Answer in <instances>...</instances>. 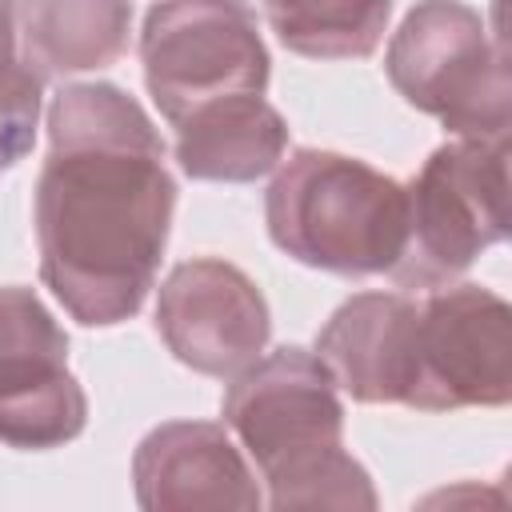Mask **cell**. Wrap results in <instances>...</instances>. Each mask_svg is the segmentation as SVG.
I'll list each match as a JSON object with an SVG mask.
<instances>
[{
	"label": "cell",
	"instance_id": "cell-1",
	"mask_svg": "<svg viewBox=\"0 0 512 512\" xmlns=\"http://www.w3.org/2000/svg\"><path fill=\"white\" fill-rule=\"evenodd\" d=\"M176 180L136 96L108 80L64 84L48 104V156L32 224L40 280L84 328L132 320L168 248Z\"/></svg>",
	"mask_w": 512,
	"mask_h": 512
},
{
	"label": "cell",
	"instance_id": "cell-2",
	"mask_svg": "<svg viewBox=\"0 0 512 512\" xmlns=\"http://www.w3.org/2000/svg\"><path fill=\"white\" fill-rule=\"evenodd\" d=\"M316 356L360 404L504 408L512 396V308L480 284H444L424 296L356 292L316 332Z\"/></svg>",
	"mask_w": 512,
	"mask_h": 512
},
{
	"label": "cell",
	"instance_id": "cell-3",
	"mask_svg": "<svg viewBox=\"0 0 512 512\" xmlns=\"http://www.w3.org/2000/svg\"><path fill=\"white\" fill-rule=\"evenodd\" d=\"M220 412L268 484V508H376L368 468L344 448L336 380L316 352L284 344L256 356L232 376Z\"/></svg>",
	"mask_w": 512,
	"mask_h": 512
},
{
	"label": "cell",
	"instance_id": "cell-4",
	"mask_svg": "<svg viewBox=\"0 0 512 512\" xmlns=\"http://www.w3.org/2000/svg\"><path fill=\"white\" fill-rule=\"evenodd\" d=\"M264 220L272 244L304 268L380 276L408 244V188L356 156L296 148L276 164Z\"/></svg>",
	"mask_w": 512,
	"mask_h": 512
},
{
	"label": "cell",
	"instance_id": "cell-5",
	"mask_svg": "<svg viewBox=\"0 0 512 512\" xmlns=\"http://www.w3.org/2000/svg\"><path fill=\"white\" fill-rule=\"evenodd\" d=\"M408 188V244L388 272L400 288H444L508 236V136L440 144Z\"/></svg>",
	"mask_w": 512,
	"mask_h": 512
},
{
	"label": "cell",
	"instance_id": "cell-6",
	"mask_svg": "<svg viewBox=\"0 0 512 512\" xmlns=\"http://www.w3.org/2000/svg\"><path fill=\"white\" fill-rule=\"evenodd\" d=\"M392 88L456 136H508V64L464 0H416L388 40Z\"/></svg>",
	"mask_w": 512,
	"mask_h": 512
},
{
	"label": "cell",
	"instance_id": "cell-7",
	"mask_svg": "<svg viewBox=\"0 0 512 512\" xmlns=\"http://www.w3.org/2000/svg\"><path fill=\"white\" fill-rule=\"evenodd\" d=\"M140 64L168 124L196 108L264 96L268 48L248 0H156L140 28Z\"/></svg>",
	"mask_w": 512,
	"mask_h": 512
},
{
	"label": "cell",
	"instance_id": "cell-8",
	"mask_svg": "<svg viewBox=\"0 0 512 512\" xmlns=\"http://www.w3.org/2000/svg\"><path fill=\"white\" fill-rule=\"evenodd\" d=\"M156 332L184 368L232 380L268 348L272 312L244 268L196 256L164 276L156 296Z\"/></svg>",
	"mask_w": 512,
	"mask_h": 512
},
{
	"label": "cell",
	"instance_id": "cell-9",
	"mask_svg": "<svg viewBox=\"0 0 512 512\" xmlns=\"http://www.w3.org/2000/svg\"><path fill=\"white\" fill-rule=\"evenodd\" d=\"M132 488L144 512L260 508V484L224 424L168 420L152 428L132 456Z\"/></svg>",
	"mask_w": 512,
	"mask_h": 512
},
{
	"label": "cell",
	"instance_id": "cell-10",
	"mask_svg": "<svg viewBox=\"0 0 512 512\" xmlns=\"http://www.w3.org/2000/svg\"><path fill=\"white\" fill-rule=\"evenodd\" d=\"M172 128L176 164L188 180L252 184L268 176L288 148V124L264 96H240L196 108Z\"/></svg>",
	"mask_w": 512,
	"mask_h": 512
},
{
	"label": "cell",
	"instance_id": "cell-11",
	"mask_svg": "<svg viewBox=\"0 0 512 512\" xmlns=\"http://www.w3.org/2000/svg\"><path fill=\"white\" fill-rule=\"evenodd\" d=\"M16 32L44 80L100 72L128 52L132 0H16Z\"/></svg>",
	"mask_w": 512,
	"mask_h": 512
},
{
	"label": "cell",
	"instance_id": "cell-12",
	"mask_svg": "<svg viewBox=\"0 0 512 512\" xmlns=\"http://www.w3.org/2000/svg\"><path fill=\"white\" fill-rule=\"evenodd\" d=\"M88 424V396L64 356H12L0 364V444L44 452L76 440Z\"/></svg>",
	"mask_w": 512,
	"mask_h": 512
},
{
	"label": "cell",
	"instance_id": "cell-13",
	"mask_svg": "<svg viewBox=\"0 0 512 512\" xmlns=\"http://www.w3.org/2000/svg\"><path fill=\"white\" fill-rule=\"evenodd\" d=\"M276 40L308 60H364L380 48L392 0H260Z\"/></svg>",
	"mask_w": 512,
	"mask_h": 512
},
{
	"label": "cell",
	"instance_id": "cell-14",
	"mask_svg": "<svg viewBox=\"0 0 512 512\" xmlns=\"http://www.w3.org/2000/svg\"><path fill=\"white\" fill-rule=\"evenodd\" d=\"M44 76L16 52V0H0V160L12 168L32 148Z\"/></svg>",
	"mask_w": 512,
	"mask_h": 512
},
{
	"label": "cell",
	"instance_id": "cell-15",
	"mask_svg": "<svg viewBox=\"0 0 512 512\" xmlns=\"http://www.w3.org/2000/svg\"><path fill=\"white\" fill-rule=\"evenodd\" d=\"M32 352L68 360V336L32 288H0V364Z\"/></svg>",
	"mask_w": 512,
	"mask_h": 512
},
{
	"label": "cell",
	"instance_id": "cell-16",
	"mask_svg": "<svg viewBox=\"0 0 512 512\" xmlns=\"http://www.w3.org/2000/svg\"><path fill=\"white\" fill-rule=\"evenodd\" d=\"M0 168H4V160H0Z\"/></svg>",
	"mask_w": 512,
	"mask_h": 512
}]
</instances>
